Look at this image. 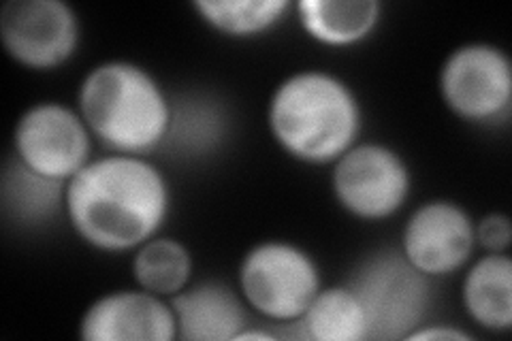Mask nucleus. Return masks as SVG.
<instances>
[{
  "instance_id": "obj_9",
  "label": "nucleus",
  "mask_w": 512,
  "mask_h": 341,
  "mask_svg": "<svg viewBox=\"0 0 512 341\" xmlns=\"http://www.w3.org/2000/svg\"><path fill=\"white\" fill-rule=\"evenodd\" d=\"M5 52L26 69L54 71L82 43V22L64 0H9L0 9Z\"/></svg>"
},
{
  "instance_id": "obj_20",
  "label": "nucleus",
  "mask_w": 512,
  "mask_h": 341,
  "mask_svg": "<svg viewBox=\"0 0 512 341\" xmlns=\"http://www.w3.org/2000/svg\"><path fill=\"white\" fill-rule=\"evenodd\" d=\"M512 241V226L506 214H487L476 222V243L487 252H506Z\"/></svg>"
},
{
  "instance_id": "obj_6",
  "label": "nucleus",
  "mask_w": 512,
  "mask_h": 341,
  "mask_svg": "<svg viewBox=\"0 0 512 341\" xmlns=\"http://www.w3.org/2000/svg\"><path fill=\"white\" fill-rule=\"evenodd\" d=\"M438 88L444 105L459 120L506 122L512 103V62L493 43L459 45L442 62Z\"/></svg>"
},
{
  "instance_id": "obj_18",
  "label": "nucleus",
  "mask_w": 512,
  "mask_h": 341,
  "mask_svg": "<svg viewBox=\"0 0 512 341\" xmlns=\"http://www.w3.org/2000/svg\"><path fill=\"white\" fill-rule=\"evenodd\" d=\"M192 9L220 35L248 39L274 30L293 5L288 0H197Z\"/></svg>"
},
{
  "instance_id": "obj_10",
  "label": "nucleus",
  "mask_w": 512,
  "mask_h": 341,
  "mask_svg": "<svg viewBox=\"0 0 512 341\" xmlns=\"http://www.w3.org/2000/svg\"><path fill=\"white\" fill-rule=\"evenodd\" d=\"M476 222L466 207L434 199L416 207L402 233V254L427 278H442L470 263Z\"/></svg>"
},
{
  "instance_id": "obj_11",
  "label": "nucleus",
  "mask_w": 512,
  "mask_h": 341,
  "mask_svg": "<svg viewBox=\"0 0 512 341\" xmlns=\"http://www.w3.org/2000/svg\"><path fill=\"white\" fill-rule=\"evenodd\" d=\"M86 341H173L178 320L163 297L148 290L107 292L86 307L79 320Z\"/></svg>"
},
{
  "instance_id": "obj_4",
  "label": "nucleus",
  "mask_w": 512,
  "mask_h": 341,
  "mask_svg": "<svg viewBox=\"0 0 512 341\" xmlns=\"http://www.w3.org/2000/svg\"><path fill=\"white\" fill-rule=\"evenodd\" d=\"M348 286L363 305L370 339H406L431 305V278L408 263L402 250H380L357 267Z\"/></svg>"
},
{
  "instance_id": "obj_15",
  "label": "nucleus",
  "mask_w": 512,
  "mask_h": 341,
  "mask_svg": "<svg viewBox=\"0 0 512 341\" xmlns=\"http://www.w3.org/2000/svg\"><path fill=\"white\" fill-rule=\"evenodd\" d=\"M67 199V182L50 180L28 169L13 156L0 180V203L7 220L22 226H37L58 216Z\"/></svg>"
},
{
  "instance_id": "obj_12",
  "label": "nucleus",
  "mask_w": 512,
  "mask_h": 341,
  "mask_svg": "<svg viewBox=\"0 0 512 341\" xmlns=\"http://www.w3.org/2000/svg\"><path fill=\"white\" fill-rule=\"evenodd\" d=\"M169 303L184 341H235L248 329L244 297L218 280L186 286Z\"/></svg>"
},
{
  "instance_id": "obj_1",
  "label": "nucleus",
  "mask_w": 512,
  "mask_h": 341,
  "mask_svg": "<svg viewBox=\"0 0 512 341\" xmlns=\"http://www.w3.org/2000/svg\"><path fill=\"white\" fill-rule=\"evenodd\" d=\"M79 239L101 252L137 250L156 237L171 211L165 173L146 156L94 158L67 182L64 199Z\"/></svg>"
},
{
  "instance_id": "obj_7",
  "label": "nucleus",
  "mask_w": 512,
  "mask_h": 341,
  "mask_svg": "<svg viewBox=\"0 0 512 341\" xmlns=\"http://www.w3.org/2000/svg\"><path fill=\"white\" fill-rule=\"evenodd\" d=\"M331 190L344 211L359 220H387L402 209L412 190V171L384 143H355L333 162Z\"/></svg>"
},
{
  "instance_id": "obj_2",
  "label": "nucleus",
  "mask_w": 512,
  "mask_h": 341,
  "mask_svg": "<svg viewBox=\"0 0 512 341\" xmlns=\"http://www.w3.org/2000/svg\"><path fill=\"white\" fill-rule=\"evenodd\" d=\"M267 124L291 158L306 165H333L357 143L363 109L342 77L306 69L276 86L267 105Z\"/></svg>"
},
{
  "instance_id": "obj_5",
  "label": "nucleus",
  "mask_w": 512,
  "mask_h": 341,
  "mask_svg": "<svg viewBox=\"0 0 512 341\" xmlns=\"http://www.w3.org/2000/svg\"><path fill=\"white\" fill-rule=\"evenodd\" d=\"M323 288L314 256L291 241H261L239 265V290L256 314L276 322H297Z\"/></svg>"
},
{
  "instance_id": "obj_13",
  "label": "nucleus",
  "mask_w": 512,
  "mask_h": 341,
  "mask_svg": "<svg viewBox=\"0 0 512 341\" xmlns=\"http://www.w3.org/2000/svg\"><path fill=\"white\" fill-rule=\"evenodd\" d=\"M293 9L303 32L327 47L357 45L382 20L380 0H299Z\"/></svg>"
},
{
  "instance_id": "obj_8",
  "label": "nucleus",
  "mask_w": 512,
  "mask_h": 341,
  "mask_svg": "<svg viewBox=\"0 0 512 341\" xmlns=\"http://www.w3.org/2000/svg\"><path fill=\"white\" fill-rule=\"evenodd\" d=\"M92 139L79 109L43 101L30 105L15 124L13 156L43 177L69 182L92 160Z\"/></svg>"
},
{
  "instance_id": "obj_17",
  "label": "nucleus",
  "mask_w": 512,
  "mask_h": 341,
  "mask_svg": "<svg viewBox=\"0 0 512 341\" xmlns=\"http://www.w3.org/2000/svg\"><path fill=\"white\" fill-rule=\"evenodd\" d=\"M195 261L180 239L152 237L135 250L133 275L139 288L158 297L178 295L190 284Z\"/></svg>"
},
{
  "instance_id": "obj_3",
  "label": "nucleus",
  "mask_w": 512,
  "mask_h": 341,
  "mask_svg": "<svg viewBox=\"0 0 512 341\" xmlns=\"http://www.w3.org/2000/svg\"><path fill=\"white\" fill-rule=\"evenodd\" d=\"M77 109L92 137L107 150L148 156L165 145L173 99L141 64L107 60L92 67L82 79Z\"/></svg>"
},
{
  "instance_id": "obj_19",
  "label": "nucleus",
  "mask_w": 512,
  "mask_h": 341,
  "mask_svg": "<svg viewBox=\"0 0 512 341\" xmlns=\"http://www.w3.org/2000/svg\"><path fill=\"white\" fill-rule=\"evenodd\" d=\"M227 133V116L210 99L203 96H184L173 101V118L163 148L171 145L180 154L212 152Z\"/></svg>"
},
{
  "instance_id": "obj_14",
  "label": "nucleus",
  "mask_w": 512,
  "mask_h": 341,
  "mask_svg": "<svg viewBox=\"0 0 512 341\" xmlns=\"http://www.w3.org/2000/svg\"><path fill=\"white\" fill-rule=\"evenodd\" d=\"M468 316L487 331L512 327V261L506 252H487L468 269L461 286Z\"/></svg>"
},
{
  "instance_id": "obj_21",
  "label": "nucleus",
  "mask_w": 512,
  "mask_h": 341,
  "mask_svg": "<svg viewBox=\"0 0 512 341\" xmlns=\"http://www.w3.org/2000/svg\"><path fill=\"white\" fill-rule=\"evenodd\" d=\"M431 341V339H451V341H463V339H472V335H468L466 331L455 329V327H442V324H421L419 329H414L406 341Z\"/></svg>"
},
{
  "instance_id": "obj_16",
  "label": "nucleus",
  "mask_w": 512,
  "mask_h": 341,
  "mask_svg": "<svg viewBox=\"0 0 512 341\" xmlns=\"http://www.w3.org/2000/svg\"><path fill=\"white\" fill-rule=\"evenodd\" d=\"M297 322L314 341H370L363 305L348 284L320 288Z\"/></svg>"
}]
</instances>
